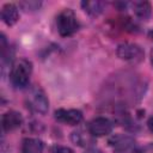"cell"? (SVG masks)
Instances as JSON below:
<instances>
[{
	"label": "cell",
	"instance_id": "obj_16",
	"mask_svg": "<svg viewBox=\"0 0 153 153\" xmlns=\"http://www.w3.org/2000/svg\"><path fill=\"white\" fill-rule=\"evenodd\" d=\"M20 6H26L25 10H37L41 6V2L37 1H29V2H22Z\"/></svg>",
	"mask_w": 153,
	"mask_h": 153
},
{
	"label": "cell",
	"instance_id": "obj_15",
	"mask_svg": "<svg viewBox=\"0 0 153 153\" xmlns=\"http://www.w3.org/2000/svg\"><path fill=\"white\" fill-rule=\"evenodd\" d=\"M51 153H74L69 147H65V146H59L55 145L51 147Z\"/></svg>",
	"mask_w": 153,
	"mask_h": 153
},
{
	"label": "cell",
	"instance_id": "obj_6",
	"mask_svg": "<svg viewBox=\"0 0 153 153\" xmlns=\"http://www.w3.org/2000/svg\"><path fill=\"white\" fill-rule=\"evenodd\" d=\"M55 118L63 124L76 126L82 121V112L76 109H57Z\"/></svg>",
	"mask_w": 153,
	"mask_h": 153
},
{
	"label": "cell",
	"instance_id": "obj_13",
	"mask_svg": "<svg viewBox=\"0 0 153 153\" xmlns=\"http://www.w3.org/2000/svg\"><path fill=\"white\" fill-rule=\"evenodd\" d=\"M81 6L84 8V11L86 13H88L90 16H98L104 7V2L102 1H82Z\"/></svg>",
	"mask_w": 153,
	"mask_h": 153
},
{
	"label": "cell",
	"instance_id": "obj_19",
	"mask_svg": "<svg viewBox=\"0 0 153 153\" xmlns=\"http://www.w3.org/2000/svg\"><path fill=\"white\" fill-rule=\"evenodd\" d=\"M148 37H149L151 39H153V30H151V31L148 32Z\"/></svg>",
	"mask_w": 153,
	"mask_h": 153
},
{
	"label": "cell",
	"instance_id": "obj_11",
	"mask_svg": "<svg viewBox=\"0 0 153 153\" xmlns=\"http://www.w3.org/2000/svg\"><path fill=\"white\" fill-rule=\"evenodd\" d=\"M93 135L90 133V130L87 129V133L82 129H79L76 131H73L72 133V141L75 143V145H79V146H88L93 142Z\"/></svg>",
	"mask_w": 153,
	"mask_h": 153
},
{
	"label": "cell",
	"instance_id": "obj_2",
	"mask_svg": "<svg viewBox=\"0 0 153 153\" xmlns=\"http://www.w3.org/2000/svg\"><path fill=\"white\" fill-rule=\"evenodd\" d=\"M56 27L62 37H69L74 35L79 29V22L75 13L71 8L62 10L56 17Z\"/></svg>",
	"mask_w": 153,
	"mask_h": 153
},
{
	"label": "cell",
	"instance_id": "obj_3",
	"mask_svg": "<svg viewBox=\"0 0 153 153\" xmlns=\"http://www.w3.org/2000/svg\"><path fill=\"white\" fill-rule=\"evenodd\" d=\"M25 102L27 108H30L33 112H37V114L44 115L49 109L48 98L44 91L38 86H33L27 91L25 96Z\"/></svg>",
	"mask_w": 153,
	"mask_h": 153
},
{
	"label": "cell",
	"instance_id": "obj_12",
	"mask_svg": "<svg viewBox=\"0 0 153 153\" xmlns=\"http://www.w3.org/2000/svg\"><path fill=\"white\" fill-rule=\"evenodd\" d=\"M109 143L118 151H123V149H128L133 146L134 140L129 136H124V135H115L109 140Z\"/></svg>",
	"mask_w": 153,
	"mask_h": 153
},
{
	"label": "cell",
	"instance_id": "obj_7",
	"mask_svg": "<svg viewBox=\"0 0 153 153\" xmlns=\"http://www.w3.org/2000/svg\"><path fill=\"white\" fill-rule=\"evenodd\" d=\"M22 123H23L22 115L14 110H10V111L5 112L1 117V124H2V129L5 131L14 130V129L19 128L22 126Z\"/></svg>",
	"mask_w": 153,
	"mask_h": 153
},
{
	"label": "cell",
	"instance_id": "obj_1",
	"mask_svg": "<svg viewBox=\"0 0 153 153\" xmlns=\"http://www.w3.org/2000/svg\"><path fill=\"white\" fill-rule=\"evenodd\" d=\"M32 73V65L26 59H17L13 61L10 72V80L12 85L17 88H23L27 86L30 76Z\"/></svg>",
	"mask_w": 153,
	"mask_h": 153
},
{
	"label": "cell",
	"instance_id": "obj_17",
	"mask_svg": "<svg viewBox=\"0 0 153 153\" xmlns=\"http://www.w3.org/2000/svg\"><path fill=\"white\" fill-rule=\"evenodd\" d=\"M147 127H148L149 131L153 134V116H151V117L148 118V121H147Z\"/></svg>",
	"mask_w": 153,
	"mask_h": 153
},
{
	"label": "cell",
	"instance_id": "obj_8",
	"mask_svg": "<svg viewBox=\"0 0 153 153\" xmlns=\"http://www.w3.org/2000/svg\"><path fill=\"white\" fill-rule=\"evenodd\" d=\"M19 18V12H18V8L16 5L13 4H6L2 6L1 8V19L2 22L8 25V26H12L17 23Z\"/></svg>",
	"mask_w": 153,
	"mask_h": 153
},
{
	"label": "cell",
	"instance_id": "obj_5",
	"mask_svg": "<svg viewBox=\"0 0 153 153\" xmlns=\"http://www.w3.org/2000/svg\"><path fill=\"white\" fill-rule=\"evenodd\" d=\"M87 129L90 130V133L94 137L105 136V135H109L112 131L114 123L106 117H96L88 123Z\"/></svg>",
	"mask_w": 153,
	"mask_h": 153
},
{
	"label": "cell",
	"instance_id": "obj_4",
	"mask_svg": "<svg viewBox=\"0 0 153 153\" xmlns=\"http://www.w3.org/2000/svg\"><path fill=\"white\" fill-rule=\"evenodd\" d=\"M117 56L130 63H139L143 60V50L134 43H122L117 47Z\"/></svg>",
	"mask_w": 153,
	"mask_h": 153
},
{
	"label": "cell",
	"instance_id": "obj_10",
	"mask_svg": "<svg viewBox=\"0 0 153 153\" xmlns=\"http://www.w3.org/2000/svg\"><path fill=\"white\" fill-rule=\"evenodd\" d=\"M44 145L35 137H26L22 142V153H43Z\"/></svg>",
	"mask_w": 153,
	"mask_h": 153
},
{
	"label": "cell",
	"instance_id": "obj_20",
	"mask_svg": "<svg viewBox=\"0 0 153 153\" xmlns=\"http://www.w3.org/2000/svg\"><path fill=\"white\" fill-rule=\"evenodd\" d=\"M151 61H152V65H153V49L151 50Z\"/></svg>",
	"mask_w": 153,
	"mask_h": 153
},
{
	"label": "cell",
	"instance_id": "obj_18",
	"mask_svg": "<svg viewBox=\"0 0 153 153\" xmlns=\"http://www.w3.org/2000/svg\"><path fill=\"white\" fill-rule=\"evenodd\" d=\"M84 153H103V152L99 151V149H97V148H94V147H90V148H87Z\"/></svg>",
	"mask_w": 153,
	"mask_h": 153
},
{
	"label": "cell",
	"instance_id": "obj_14",
	"mask_svg": "<svg viewBox=\"0 0 153 153\" xmlns=\"http://www.w3.org/2000/svg\"><path fill=\"white\" fill-rule=\"evenodd\" d=\"M131 153H153V142H149L145 146H140L135 148Z\"/></svg>",
	"mask_w": 153,
	"mask_h": 153
},
{
	"label": "cell",
	"instance_id": "obj_9",
	"mask_svg": "<svg viewBox=\"0 0 153 153\" xmlns=\"http://www.w3.org/2000/svg\"><path fill=\"white\" fill-rule=\"evenodd\" d=\"M131 10L134 14L142 20H147L152 13V6L148 1H134L131 2Z\"/></svg>",
	"mask_w": 153,
	"mask_h": 153
}]
</instances>
